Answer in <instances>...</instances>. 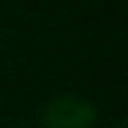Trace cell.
<instances>
[{"instance_id":"cell-1","label":"cell","mask_w":128,"mask_h":128,"mask_svg":"<svg viewBox=\"0 0 128 128\" xmlns=\"http://www.w3.org/2000/svg\"><path fill=\"white\" fill-rule=\"evenodd\" d=\"M94 104L76 94H58L42 110V128H94Z\"/></svg>"}]
</instances>
